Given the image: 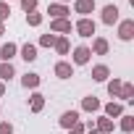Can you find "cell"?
<instances>
[{
	"label": "cell",
	"instance_id": "1f68e13d",
	"mask_svg": "<svg viewBox=\"0 0 134 134\" xmlns=\"http://www.w3.org/2000/svg\"><path fill=\"white\" fill-rule=\"evenodd\" d=\"M5 34V24H0V37H3Z\"/></svg>",
	"mask_w": 134,
	"mask_h": 134
},
{
	"label": "cell",
	"instance_id": "e0dca14e",
	"mask_svg": "<svg viewBox=\"0 0 134 134\" xmlns=\"http://www.w3.org/2000/svg\"><path fill=\"white\" fill-rule=\"evenodd\" d=\"M42 108H45V95H42V92H32V97H29V110H32V113H42Z\"/></svg>",
	"mask_w": 134,
	"mask_h": 134
},
{
	"label": "cell",
	"instance_id": "52a82bcc",
	"mask_svg": "<svg viewBox=\"0 0 134 134\" xmlns=\"http://www.w3.org/2000/svg\"><path fill=\"white\" fill-rule=\"evenodd\" d=\"M95 8H97L95 0H74V11L79 13V19H87L90 13H95Z\"/></svg>",
	"mask_w": 134,
	"mask_h": 134
},
{
	"label": "cell",
	"instance_id": "2e32d148",
	"mask_svg": "<svg viewBox=\"0 0 134 134\" xmlns=\"http://www.w3.org/2000/svg\"><path fill=\"white\" fill-rule=\"evenodd\" d=\"M92 79H95V82H100V84H103V82H108V79H110V69H108L105 63L92 66Z\"/></svg>",
	"mask_w": 134,
	"mask_h": 134
},
{
	"label": "cell",
	"instance_id": "4316f807",
	"mask_svg": "<svg viewBox=\"0 0 134 134\" xmlns=\"http://www.w3.org/2000/svg\"><path fill=\"white\" fill-rule=\"evenodd\" d=\"M19 3H21L24 13H32V11H37V0H19Z\"/></svg>",
	"mask_w": 134,
	"mask_h": 134
},
{
	"label": "cell",
	"instance_id": "5b68a950",
	"mask_svg": "<svg viewBox=\"0 0 134 134\" xmlns=\"http://www.w3.org/2000/svg\"><path fill=\"white\" fill-rule=\"evenodd\" d=\"M79 121H82V113H79V110H63L60 118H58V126H60V129H71V126L79 124Z\"/></svg>",
	"mask_w": 134,
	"mask_h": 134
},
{
	"label": "cell",
	"instance_id": "83f0119b",
	"mask_svg": "<svg viewBox=\"0 0 134 134\" xmlns=\"http://www.w3.org/2000/svg\"><path fill=\"white\" fill-rule=\"evenodd\" d=\"M84 131H87V124H84V121H79V124H74V126L69 129V134H84Z\"/></svg>",
	"mask_w": 134,
	"mask_h": 134
},
{
	"label": "cell",
	"instance_id": "d4e9b609",
	"mask_svg": "<svg viewBox=\"0 0 134 134\" xmlns=\"http://www.w3.org/2000/svg\"><path fill=\"white\" fill-rule=\"evenodd\" d=\"M53 45H55V34H53V32L42 34V37H40V42H37V47H53Z\"/></svg>",
	"mask_w": 134,
	"mask_h": 134
},
{
	"label": "cell",
	"instance_id": "8992f818",
	"mask_svg": "<svg viewBox=\"0 0 134 134\" xmlns=\"http://www.w3.org/2000/svg\"><path fill=\"white\" fill-rule=\"evenodd\" d=\"M118 40H124V42H131L134 40V19L118 21Z\"/></svg>",
	"mask_w": 134,
	"mask_h": 134
},
{
	"label": "cell",
	"instance_id": "484cf974",
	"mask_svg": "<svg viewBox=\"0 0 134 134\" xmlns=\"http://www.w3.org/2000/svg\"><path fill=\"white\" fill-rule=\"evenodd\" d=\"M5 19H11V5L5 0H0V24H5Z\"/></svg>",
	"mask_w": 134,
	"mask_h": 134
},
{
	"label": "cell",
	"instance_id": "f546056e",
	"mask_svg": "<svg viewBox=\"0 0 134 134\" xmlns=\"http://www.w3.org/2000/svg\"><path fill=\"white\" fill-rule=\"evenodd\" d=\"M3 95H5V84H3V82H0V97H3Z\"/></svg>",
	"mask_w": 134,
	"mask_h": 134
},
{
	"label": "cell",
	"instance_id": "277c9868",
	"mask_svg": "<svg viewBox=\"0 0 134 134\" xmlns=\"http://www.w3.org/2000/svg\"><path fill=\"white\" fill-rule=\"evenodd\" d=\"M50 32L55 37H66L74 32V24H71V19H55V21H50Z\"/></svg>",
	"mask_w": 134,
	"mask_h": 134
},
{
	"label": "cell",
	"instance_id": "836d02e7",
	"mask_svg": "<svg viewBox=\"0 0 134 134\" xmlns=\"http://www.w3.org/2000/svg\"><path fill=\"white\" fill-rule=\"evenodd\" d=\"M5 3H8V0H5Z\"/></svg>",
	"mask_w": 134,
	"mask_h": 134
},
{
	"label": "cell",
	"instance_id": "d6986e66",
	"mask_svg": "<svg viewBox=\"0 0 134 134\" xmlns=\"http://www.w3.org/2000/svg\"><path fill=\"white\" fill-rule=\"evenodd\" d=\"M16 76V69H13V63H0V82H11Z\"/></svg>",
	"mask_w": 134,
	"mask_h": 134
},
{
	"label": "cell",
	"instance_id": "d6a6232c",
	"mask_svg": "<svg viewBox=\"0 0 134 134\" xmlns=\"http://www.w3.org/2000/svg\"><path fill=\"white\" fill-rule=\"evenodd\" d=\"M58 3H63V5H66V3H69V0H58Z\"/></svg>",
	"mask_w": 134,
	"mask_h": 134
},
{
	"label": "cell",
	"instance_id": "4fadbf2b",
	"mask_svg": "<svg viewBox=\"0 0 134 134\" xmlns=\"http://www.w3.org/2000/svg\"><path fill=\"white\" fill-rule=\"evenodd\" d=\"M16 53H19V45L16 42H5L0 47V63H11V58H16Z\"/></svg>",
	"mask_w": 134,
	"mask_h": 134
},
{
	"label": "cell",
	"instance_id": "5bb4252c",
	"mask_svg": "<svg viewBox=\"0 0 134 134\" xmlns=\"http://www.w3.org/2000/svg\"><path fill=\"white\" fill-rule=\"evenodd\" d=\"M92 55H108V50H110V45H108V40L105 37H92Z\"/></svg>",
	"mask_w": 134,
	"mask_h": 134
},
{
	"label": "cell",
	"instance_id": "9a60e30c",
	"mask_svg": "<svg viewBox=\"0 0 134 134\" xmlns=\"http://www.w3.org/2000/svg\"><path fill=\"white\" fill-rule=\"evenodd\" d=\"M19 53H21V58H24L26 63H34V60L40 58V55H37V45H34V42H26V45H21V47H19Z\"/></svg>",
	"mask_w": 134,
	"mask_h": 134
},
{
	"label": "cell",
	"instance_id": "f1b7e54d",
	"mask_svg": "<svg viewBox=\"0 0 134 134\" xmlns=\"http://www.w3.org/2000/svg\"><path fill=\"white\" fill-rule=\"evenodd\" d=\"M0 134H13V124L11 121H0Z\"/></svg>",
	"mask_w": 134,
	"mask_h": 134
},
{
	"label": "cell",
	"instance_id": "3957f363",
	"mask_svg": "<svg viewBox=\"0 0 134 134\" xmlns=\"http://www.w3.org/2000/svg\"><path fill=\"white\" fill-rule=\"evenodd\" d=\"M90 60H92V50L87 45H76L71 53V66H87Z\"/></svg>",
	"mask_w": 134,
	"mask_h": 134
},
{
	"label": "cell",
	"instance_id": "ac0fdd59",
	"mask_svg": "<svg viewBox=\"0 0 134 134\" xmlns=\"http://www.w3.org/2000/svg\"><path fill=\"white\" fill-rule=\"evenodd\" d=\"M92 129H97L100 134H110V131L116 129V124H113L110 118H105V116H100V118L95 121V126H92Z\"/></svg>",
	"mask_w": 134,
	"mask_h": 134
},
{
	"label": "cell",
	"instance_id": "603a6c76",
	"mask_svg": "<svg viewBox=\"0 0 134 134\" xmlns=\"http://www.w3.org/2000/svg\"><path fill=\"white\" fill-rule=\"evenodd\" d=\"M118 100H124V103H131V100H134V84L124 82V84H121V95H118Z\"/></svg>",
	"mask_w": 134,
	"mask_h": 134
},
{
	"label": "cell",
	"instance_id": "ba28073f",
	"mask_svg": "<svg viewBox=\"0 0 134 134\" xmlns=\"http://www.w3.org/2000/svg\"><path fill=\"white\" fill-rule=\"evenodd\" d=\"M69 5H63V3H50L47 5V16H50V21H55V19H69Z\"/></svg>",
	"mask_w": 134,
	"mask_h": 134
},
{
	"label": "cell",
	"instance_id": "44dd1931",
	"mask_svg": "<svg viewBox=\"0 0 134 134\" xmlns=\"http://www.w3.org/2000/svg\"><path fill=\"white\" fill-rule=\"evenodd\" d=\"M55 53L58 55H69V50H71V42H69V37H55Z\"/></svg>",
	"mask_w": 134,
	"mask_h": 134
},
{
	"label": "cell",
	"instance_id": "6da1fadb",
	"mask_svg": "<svg viewBox=\"0 0 134 134\" xmlns=\"http://www.w3.org/2000/svg\"><path fill=\"white\" fill-rule=\"evenodd\" d=\"M121 11H118V5L116 3H108V5H103V11H100V21L105 24V26H113V24H118L121 21V16H118Z\"/></svg>",
	"mask_w": 134,
	"mask_h": 134
},
{
	"label": "cell",
	"instance_id": "cb8c5ba5",
	"mask_svg": "<svg viewBox=\"0 0 134 134\" xmlns=\"http://www.w3.org/2000/svg\"><path fill=\"white\" fill-rule=\"evenodd\" d=\"M42 21H45V16H42V13H37V11L26 13V24H29V26H40Z\"/></svg>",
	"mask_w": 134,
	"mask_h": 134
},
{
	"label": "cell",
	"instance_id": "9c48e42d",
	"mask_svg": "<svg viewBox=\"0 0 134 134\" xmlns=\"http://www.w3.org/2000/svg\"><path fill=\"white\" fill-rule=\"evenodd\" d=\"M124 113H126V110H124V105H121V103H116V100H110L108 105H103V116H105V118H110V121H113V118H121Z\"/></svg>",
	"mask_w": 134,
	"mask_h": 134
},
{
	"label": "cell",
	"instance_id": "7c38bea8",
	"mask_svg": "<svg viewBox=\"0 0 134 134\" xmlns=\"http://www.w3.org/2000/svg\"><path fill=\"white\" fill-rule=\"evenodd\" d=\"M82 110L84 113H97V110H103V103L95 95H87V97H82Z\"/></svg>",
	"mask_w": 134,
	"mask_h": 134
},
{
	"label": "cell",
	"instance_id": "7402d4cb",
	"mask_svg": "<svg viewBox=\"0 0 134 134\" xmlns=\"http://www.w3.org/2000/svg\"><path fill=\"white\" fill-rule=\"evenodd\" d=\"M121 84H124L121 79H108V82H105L108 95H110V97H118V95H121Z\"/></svg>",
	"mask_w": 134,
	"mask_h": 134
},
{
	"label": "cell",
	"instance_id": "8fae6325",
	"mask_svg": "<svg viewBox=\"0 0 134 134\" xmlns=\"http://www.w3.org/2000/svg\"><path fill=\"white\" fill-rule=\"evenodd\" d=\"M40 84H42V76L34 74V71H26V74L21 76V87H24V90H37Z\"/></svg>",
	"mask_w": 134,
	"mask_h": 134
},
{
	"label": "cell",
	"instance_id": "4dcf8cb0",
	"mask_svg": "<svg viewBox=\"0 0 134 134\" xmlns=\"http://www.w3.org/2000/svg\"><path fill=\"white\" fill-rule=\"evenodd\" d=\"M84 134H100V131H97V129H87Z\"/></svg>",
	"mask_w": 134,
	"mask_h": 134
},
{
	"label": "cell",
	"instance_id": "ffe728a7",
	"mask_svg": "<svg viewBox=\"0 0 134 134\" xmlns=\"http://www.w3.org/2000/svg\"><path fill=\"white\" fill-rule=\"evenodd\" d=\"M118 129H121L124 134H131V131H134V116H131V113H124L121 121H118Z\"/></svg>",
	"mask_w": 134,
	"mask_h": 134
},
{
	"label": "cell",
	"instance_id": "30bf717a",
	"mask_svg": "<svg viewBox=\"0 0 134 134\" xmlns=\"http://www.w3.org/2000/svg\"><path fill=\"white\" fill-rule=\"evenodd\" d=\"M53 71H55L58 79H71L74 76V66H71V60H58Z\"/></svg>",
	"mask_w": 134,
	"mask_h": 134
},
{
	"label": "cell",
	"instance_id": "7a4b0ae2",
	"mask_svg": "<svg viewBox=\"0 0 134 134\" xmlns=\"http://www.w3.org/2000/svg\"><path fill=\"white\" fill-rule=\"evenodd\" d=\"M95 29H97V24H95V19H79L76 24H74V32L79 34V37H84V40H90V37H95Z\"/></svg>",
	"mask_w": 134,
	"mask_h": 134
}]
</instances>
